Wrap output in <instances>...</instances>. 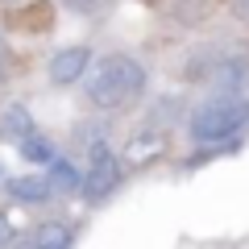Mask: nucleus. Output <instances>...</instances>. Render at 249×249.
<instances>
[{"label":"nucleus","instance_id":"6","mask_svg":"<svg viewBox=\"0 0 249 249\" xmlns=\"http://www.w3.org/2000/svg\"><path fill=\"white\" fill-rule=\"evenodd\" d=\"M29 133H34V116H29L25 104H9L0 112V137H4V142L17 145L21 137H29Z\"/></svg>","mask_w":249,"mask_h":249},{"label":"nucleus","instance_id":"13","mask_svg":"<svg viewBox=\"0 0 249 249\" xmlns=\"http://www.w3.org/2000/svg\"><path fill=\"white\" fill-rule=\"evenodd\" d=\"M9 241H17V229H13V220L4 212H0V245H9Z\"/></svg>","mask_w":249,"mask_h":249},{"label":"nucleus","instance_id":"12","mask_svg":"<svg viewBox=\"0 0 249 249\" xmlns=\"http://www.w3.org/2000/svg\"><path fill=\"white\" fill-rule=\"evenodd\" d=\"M62 4H67V9H75V13H96L104 0H62Z\"/></svg>","mask_w":249,"mask_h":249},{"label":"nucleus","instance_id":"1","mask_svg":"<svg viewBox=\"0 0 249 249\" xmlns=\"http://www.w3.org/2000/svg\"><path fill=\"white\" fill-rule=\"evenodd\" d=\"M145 91V67L129 54H108L91 67L88 79V100L100 108V112H116V108L133 104Z\"/></svg>","mask_w":249,"mask_h":249},{"label":"nucleus","instance_id":"4","mask_svg":"<svg viewBox=\"0 0 249 249\" xmlns=\"http://www.w3.org/2000/svg\"><path fill=\"white\" fill-rule=\"evenodd\" d=\"M88 67H91V50L88 46H62V50L50 54L46 75H50L54 88H71V83H79L83 75H88Z\"/></svg>","mask_w":249,"mask_h":249},{"label":"nucleus","instance_id":"2","mask_svg":"<svg viewBox=\"0 0 249 249\" xmlns=\"http://www.w3.org/2000/svg\"><path fill=\"white\" fill-rule=\"evenodd\" d=\"M245 124H249V100L224 91V96H216L212 104H204V108L191 112L187 133H191L196 145H216V142H232Z\"/></svg>","mask_w":249,"mask_h":249},{"label":"nucleus","instance_id":"14","mask_svg":"<svg viewBox=\"0 0 249 249\" xmlns=\"http://www.w3.org/2000/svg\"><path fill=\"white\" fill-rule=\"evenodd\" d=\"M237 13H249V0H241V4H237Z\"/></svg>","mask_w":249,"mask_h":249},{"label":"nucleus","instance_id":"9","mask_svg":"<svg viewBox=\"0 0 249 249\" xmlns=\"http://www.w3.org/2000/svg\"><path fill=\"white\" fill-rule=\"evenodd\" d=\"M158 154H162V137H158V129H154V133H142V137H133V142L124 145V158L133 162V166H142V162L158 158Z\"/></svg>","mask_w":249,"mask_h":249},{"label":"nucleus","instance_id":"7","mask_svg":"<svg viewBox=\"0 0 249 249\" xmlns=\"http://www.w3.org/2000/svg\"><path fill=\"white\" fill-rule=\"evenodd\" d=\"M29 245H37V249H67V245H75V232L67 229V224H58V220H46V224H37V229L29 232Z\"/></svg>","mask_w":249,"mask_h":249},{"label":"nucleus","instance_id":"11","mask_svg":"<svg viewBox=\"0 0 249 249\" xmlns=\"http://www.w3.org/2000/svg\"><path fill=\"white\" fill-rule=\"evenodd\" d=\"M9 71H13V50L4 42V34H0V79H9Z\"/></svg>","mask_w":249,"mask_h":249},{"label":"nucleus","instance_id":"10","mask_svg":"<svg viewBox=\"0 0 249 249\" xmlns=\"http://www.w3.org/2000/svg\"><path fill=\"white\" fill-rule=\"evenodd\" d=\"M17 150H21V158L37 162V166H50V158H54V145L46 142V137H37V133L21 137V142H17Z\"/></svg>","mask_w":249,"mask_h":249},{"label":"nucleus","instance_id":"8","mask_svg":"<svg viewBox=\"0 0 249 249\" xmlns=\"http://www.w3.org/2000/svg\"><path fill=\"white\" fill-rule=\"evenodd\" d=\"M46 178H50V187L58 191V196H71V191H79V187H83V175L67 158H50V175H46Z\"/></svg>","mask_w":249,"mask_h":249},{"label":"nucleus","instance_id":"3","mask_svg":"<svg viewBox=\"0 0 249 249\" xmlns=\"http://www.w3.org/2000/svg\"><path fill=\"white\" fill-rule=\"evenodd\" d=\"M121 183V158L108 142H91L88 154V175H83V196L88 199H108Z\"/></svg>","mask_w":249,"mask_h":249},{"label":"nucleus","instance_id":"5","mask_svg":"<svg viewBox=\"0 0 249 249\" xmlns=\"http://www.w3.org/2000/svg\"><path fill=\"white\" fill-rule=\"evenodd\" d=\"M4 191H9L17 204H46V199L54 196V187L46 175H21V178H9L4 183Z\"/></svg>","mask_w":249,"mask_h":249}]
</instances>
